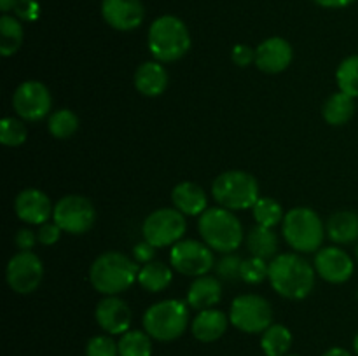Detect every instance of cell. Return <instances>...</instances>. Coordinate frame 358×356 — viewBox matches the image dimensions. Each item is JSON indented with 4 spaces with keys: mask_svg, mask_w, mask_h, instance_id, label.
<instances>
[{
    "mask_svg": "<svg viewBox=\"0 0 358 356\" xmlns=\"http://www.w3.org/2000/svg\"><path fill=\"white\" fill-rule=\"evenodd\" d=\"M315 265L297 253H280L269 262V283L285 299H306L315 286Z\"/></svg>",
    "mask_w": 358,
    "mask_h": 356,
    "instance_id": "6da1fadb",
    "label": "cell"
},
{
    "mask_svg": "<svg viewBox=\"0 0 358 356\" xmlns=\"http://www.w3.org/2000/svg\"><path fill=\"white\" fill-rule=\"evenodd\" d=\"M138 271V264L121 251H105L91 264L90 281L101 295H119L136 281Z\"/></svg>",
    "mask_w": 358,
    "mask_h": 356,
    "instance_id": "7a4b0ae2",
    "label": "cell"
},
{
    "mask_svg": "<svg viewBox=\"0 0 358 356\" xmlns=\"http://www.w3.org/2000/svg\"><path fill=\"white\" fill-rule=\"evenodd\" d=\"M150 54L159 63H173L184 58L191 49V34L180 17L159 16L152 21L147 34Z\"/></svg>",
    "mask_w": 358,
    "mask_h": 356,
    "instance_id": "3957f363",
    "label": "cell"
},
{
    "mask_svg": "<svg viewBox=\"0 0 358 356\" xmlns=\"http://www.w3.org/2000/svg\"><path fill=\"white\" fill-rule=\"evenodd\" d=\"M198 230L203 243L219 253H234L243 243V227L234 212L215 206L199 215Z\"/></svg>",
    "mask_w": 358,
    "mask_h": 356,
    "instance_id": "277c9868",
    "label": "cell"
},
{
    "mask_svg": "<svg viewBox=\"0 0 358 356\" xmlns=\"http://www.w3.org/2000/svg\"><path fill=\"white\" fill-rule=\"evenodd\" d=\"M282 234L294 251L315 253L324 243V223L318 213L308 206H297L285 213L282 222Z\"/></svg>",
    "mask_w": 358,
    "mask_h": 356,
    "instance_id": "5b68a950",
    "label": "cell"
},
{
    "mask_svg": "<svg viewBox=\"0 0 358 356\" xmlns=\"http://www.w3.org/2000/svg\"><path fill=\"white\" fill-rule=\"evenodd\" d=\"M143 330L159 342H170L180 337L189 325L187 302L166 299L150 306L143 314Z\"/></svg>",
    "mask_w": 358,
    "mask_h": 356,
    "instance_id": "8992f818",
    "label": "cell"
},
{
    "mask_svg": "<svg viewBox=\"0 0 358 356\" xmlns=\"http://www.w3.org/2000/svg\"><path fill=\"white\" fill-rule=\"evenodd\" d=\"M212 195L217 205L231 212L252 208L261 198L257 178L241 170L220 173L212 184Z\"/></svg>",
    "mask_w": 358,
    "mask_h": 356,
    "instance_id": "52a82bcc",
    "label": "cell"
},
{
    "mask_svg": "<svg viewBox=\"0 0 358 356\" xmlns=\"http://www.w3.org/2000/svg\"><path fill=\"white\" fill-rule=\"evenodd\" d=\"M229 321L245 334H262L273 325V307L264 297L245 293L231 304Z\"/></svg>",
    "mask_w": 358,
    "mask_h": 356,
    "instance_id": "ba28073f",
    "label": "cell"
},
{
    "mask_svg": "<svg viewBox=\"0 0 358 356\" xmlns=\"http://www.w3.org/2000/svg\"><path fill=\"white\" fill-rule=\"evenodd\" d=\"M187 222L177 208L154 209L142 223L143 239L156 248L173 246L184 237Z\"/></svg>",
    "mask_w": 358,
    "mask_h": 356,
    "instance_id": "9c48e42d",
    "label": "cell"
},
{
    "mask_svg": "<svg viewBox=\"0 0 358 356\" xmlns=\"http://www.w3.org/2000/svg\"><path fill=\"white\" fill-rule=\"evenodd\" d=\"M52 222L66 234L80 236L93 229L96 222V209L93 202L79 194H70L59 199L55 205Z\"/></svg>",
    "mask_w": 358,
    "mask_h": 356,
    "instance_id": "30bf717a",
    "label": "cell"
},
{
    "mask_svg": "<svg viewBox=\"0 0 358 356\" xmlns=\"http://www.w3.org/2000/svg\"><path fill=\"white\" fill-rule=\"evenodd\" d=\"M213 250L196 239H182L171 246L170 264L184 276H205L213 267Z\"/></svg>",
    "mask_w": 358,
    "mask_h": 356,
    "instance_id": "8fae6325",
    "label": "cell"
},
{
    "mask_svg": "<svg viewBox=\"0 0 358 356\" xmlns=\"http://www.w3.org/2000/svg\"><path fill=\"white\" fill-rule=\"evenodd\" d=\"M44 278V265L34 251H17L6 267V279L10 290L20 295L34 293Z\"/></svg>",
    "mask_w": 358,
    "mask_h": 356,
    "instance_id": "7c38bea8",
    "label": "cell"
},
{
    "mask_svg": "<svg viewBox=\"0 0 358 356\" xmlns=\"http://www.w3.org/2000/svg\"><path fill=\"white\" fill-rule=\"evenodd\" d=\"M52 98L48 87L38 80H24L13 94V108L24 122H37L49 114Z\"/></svg>",
    "mask_w": 358,
    "mask_h": 356,
    "instance_id": "4fadbf2b",
    "label": "cell"
},
{
    "mask_svg": "<svg viewBox=\"0 0 358 356\" xmlns=\"http://www.w3.org/2000/svg\"><path fill=\"white\" fill-rule=\"evenodd\" d=\"M313 265L317 274L332 285H341V283L348 281L355 271L352 257L338 246L320 248L315 255Z\"/></svg>",
    "mask_w": 358,
    "mask_h": 356,
    "instance_id": "5bb4252c",
    "label": "cell"
},
{
    "mask_svg": "<svg viewBox=\"0 0 358 356\" xmlns=\"http://www.w3.org/2000/svg\"><path fill=\"white\" fill-rule=\"evenodd\" d=\"M14 212L21 222L30 223V225H42L49 218H52L55 206L49 195L41 188L28 187L17 192L14 199Z\"/></svg>",
    "mask_w": 358,
    "mask_h": 356,
    "instance_id": "9a60e30c",
    "label": "cell"
},
{
    "mask_svg": "<svg viewBox=\"0 0 358 356\" xmlns=\"http://www.w3.org/2000/svg\"><path fill=\"white\" fill-rule=\"evenodd\" d=\"M294 59V49L283 37H269L255 47V66L264 73H282Z\"/></svg>",
    "mask_w": 358,
    "mask_h": 356,
    "instance_id": "2e32d148",
    "label": "cell"
},
{
    "mask_svg": "<svg viewBox=\"0 0 358 356\" xmlns=\"http://www.w3.org/2000/svg\"><path fill=\"white\" fill-rule=\"evenodd\" d=\"M101 16L114 30L131 31L142 24L145 9L142 0H103Z\"/></svg>",
    "mask_w": 358,
    "mask_h": 356,
    "instance_id": "e0dca14e",
    "label": "cell"
},
{
    "mask_svg": "<svg viewBox=\"0 0 358 356\" xmlns=\"http://www.w3.org/2000/svg\"><path fill=\"white\" fill-rule=\"evenodd\" d=\"M94 318H96L98 327L108 335H122L129 330L133 314L124 300L119 299L117 295H112L98 302Z\"/></svg>",
    "mask_w": 358,
    "mask_h": 356,
    "instance_id": "ac0fdd59",
    "label": "cell"
},
{
    "mask_svg": "<svg viewBox=\"0 0 358 356\" xmlns=\"http://www.w3.org/2000/svg\"><path fill=\"white\" fill-rule=\"evenodd\" d=\"M171 202L185 216H198L208 209V195L194 181H180L171 191Z\"/></svg>",
    "mask_w": 358,
    "mask_h": 356,
    "instance_id": "d6986e66",
    "label": "cell"
},
{
    "mask_svg": "<svg viewBox=\"0 0 358 356\" xmlns=\"http://www.w3.org/2000/svg\"><path fill=\"white\" fill-rule=\"evenodd\" d=\"M136 91L147 98H156L166 91L168 87V72L163 63L145 61L136 68L135 77H133Z\"/></svg>",
    "mask_w": 358,
    "mask_h": 356,
    "instance_id": "ffe728a7",
    "label": "cell"
},
{
    "mask_svg": "<svg viewBox=\"0 0 358 356\" xmlns=\"http://www.w3.org/2000/svg\"><path fill=\"white\" fill-rule=\"evenodd\" d=\"M222 299V285L215 276H198L191 283L187 292V304L192 309H212Z\"/></svg>",
    "mask_w": 358,
    "mask_h": 356,
    "instance_id": "44dd1931",
    "label": "cell"
},
{
    "mask_svg": "<svg viewBox=\"0 0 358 356\" xmlns=\"http://www.w3.org/2000/svg\"><path fill=\"white\" fill-rule=\"evenodd\" d=\"M227 325H229V316L224 311L212 307V309L199 311L198 316L192 320L191 330L199 342H215L226 334Z\"/></svg>",
    "mask_w": 358,
    "mask_h": 356,
    "instance_id": "7402d4cb",
    "label": "cell"
},
{
    "mask_svg": "<svg viewBox=\"0 0 358 356\" xmlns=\"http://www.w3.org/2000/svg\"><path fill=\"white\" fill-rule=\"evenodd\" d=\"M171 279H173V271H171L170 265L159 260H152L140 267L136 281L147 292L159 293L170 286Z\"/></svg>",
    "mask_w": 358,
    "mask_h": 356,
    "instance_id": "603a6c76",
    "label": "cell"
},
{
    "mask_svg": "<svg viewBox=\"0 0 358 356\" xmlns=\"http://www.w3.org/2000/svg\"><path fill=\"white\" fill-rule=\"evenodd\" d=\"M353 114H355V98L343 91L331 94L322 108L325 122L331 126H345L346 122L352 121Z\"/></svg>",
    "mask_w": 358,
    "mask_h": 356,
    "instance_id": "cb8c5ba5",
    "label": "cell"
},
{
    "mask_svg": "<svg viewBox=\"0 0 358 356\" xmlns=\"http://www.w3.org/2000/svg\"><path fill=\"white\" fill-rule=\"evenodd\" d=\"M247 246L254 257L273 260L278 251V236L271 227L255 225L247 234Z\"/></svg>",
    "mask_w": 358,
    "mask_h": 356,
    "instance_id": "d4e9b609",
    "label": "cell"
},
{
    "mask_svg": "<svg viewBox=\"0 0 358 356\" xmlns=\"http://www.w3.org/2000/svg\"><path fill=\"white\" fill-rule=\"evenodd\" d=\"M327 234L334 243L348 244L358 239V215L355 212H338L329 218Z\"/></svg>",
    "mask_w": 358,
    "mask_h": 356,
    "instance_id": "484cf974",
    "label": "cell"
},
{
    "mask_svg": "<svg viewBox=\"0 0 358 356\" xmlns=\"http://www.w3.org/2000/svg\"><path fill=\"white\" fill-rule=\"evenodd\" d=\"M23 24L16 16L2 14L0 17V54L3 58L16 54L23 44Z\"/></svg>",
    "mask_w": 358,
    "mask_h": 356,
    "instance_id": "4316f807",
    "label": "cell"
},
{
    "mask_svg": "<svg viewBox=\"0 0 358 356\" xmlns=\"http://www.w3.org/2000/svg\"><path fill=\"white\" fill-rule=\"evenodd\" d=\"M292 346V332L285 325H271L261 334V348L266 356H287Z\"/></svg>",
    "mask_w": 358,
    "mask_h": 356,
    "instance_id": "83f0119b",
    "label": "cell"
},
{
    "mask_svg": "<svg viewBox=\"0 0 358 356\" xmlns=\"http://www.w3.org/2000/svg\"><path fill=\"white\" fill-rule=\"evenodd\" d=\"M119 356H150L152 337L145 330H128L117 342Z\"/></svg>",
    "mask_w": 358,
    "mask_h": 356,
    "instance_id": "f1b7e54d",
    "label": "cell"
},
{
    "mask_svg": "<svg viewBox=\"0 0 358 356\" xmlns=\"http://www.w3.org/2000/svg\"><path fill=\"white\" fill-rule=\"evenodd\" d=\"M48 129L51 133V136H55V138L69 140L79 129V117L70 108H59V110H56L49 117Z\"/></svg>",
    "mask_w": 358,
    "mask_h": 356,
    "instance_id": "f546056e",
    "label": "cell"
},
{
    "mask_svg": "<svg viewBox=\"0 0 358 356\" xmlns=\"http://www.w3.org/2000/svg\"><path fill=\"white\" fill-rule=\"evenodd\" d=\"M252 215H254L257 225L271 227V229L285 218L282 205L273 198H259L257 202L252 206Z\"/></svg>",
    "mask_w": 358,
    "mask_h": 356,
    "instance_id": "4dcf8cb0",
    "label": "cell"
},
{
    "mask_svg": "<svg viewBox=\"0 0 358 356\" xmlns=\"http://www.w3.org/2000/svg\"><path fill=\"white\" fill-rule=\"evenodd\" d=\"M336 80L339 91L350 94L352 98H358V54L348 56L339 63L336 70Z\"/></svg>",
    "mask_w": 358,
    "mask_h": 356,
    "instance_id": "1f68e13d",
    "label": "cell"
},
{
    "mask_svg": "<svg viewBox=\"0 0 358 356\" xmlns=\"http://www.w3.org/2000/svg\"><path fill=\"white\" fill-rule=\"evenodd\" d=\"M28 129L23 119L6 117L0 124V142L6 147H20L27 142Z\"/></svg>",
    "mask_w": 358,
    "mask_h": 356,
    "instance_id": "d6a6232c",
    "label": "cell"
},
{
    "mask_svg": "<svg viewBox=\"0 0 358 356\" xmlns=\"http://www.w3.org/2000/svg\"><path fill=\"white\" fill-rule=\"evenodd\" d=\"M269 274V264L264 258H259L252 255L250 258H245L241 262V271H240V279H243L248 285H259L264 279H268Z\"/></svg>",
    "mask_w": 358,
    "mask_h": 356,
    "instance_id": "836d02e7",
    "label": "cell"
},
{
    "mask_svg": "<svg viewBox=\"0 0 358 356\" xmlns=\"http://www.w3.org/2000/svg\"><path fill=\"white\" fill-rule=\"evenodd\" d=\"M86 356H119L117 342L112 335H94L87 341Z\"/></svg>",
    "mask_w": 358,
    "mask_h": 356,
    "instance_id": "e575fe53",
    "label": "cell"
},
{
    "mask_svg": "<svg viewBox=\"0 0 358 356\" xmlns=\"http://www.w3.org/2000/svg\"><path fill=\"white\" fill-rule=\"evenodd\" d=\"M241 257L234 253H224V257L217 262L215 272L220 279L224 281H234L240 278L241 271Z\"/></svg>",
    "mask_w": 358,
    "mask_h": 356,
    "instance_id": "d590c367",
    "label": "cell"
},
{
    "mask_svg": "<svg viewBox=\"0 0 358 356\" xmlns=\"http://www.w3.org/2000/svg\"><path fill=\"white\" fill-rule=\"evenodd\" d=\"M62 232L63 230L59 229L58 223L56 222H45V223H42L41 229H38L37 239H38V243L44 244V246H52V244H56L59 241Z\"/></svg>",
    "mask_w": 358,
    "mask_h": 356,
    "instance_id": "8d00e7d4",
    "label": "cell"
},
{
    "mask_svg": "<svg viewBox=\"0 0 358 356\" xmlns=\"http://www.w3.org/2000/svg\"><path fill=\"white\" fill-rule=\"evenodd\" d=\"M231 59L236 66H241V68H247L252 63H255V49H252L250 45L247 44H238L233 47V52H231Z\"/></svg>",
    "mask_w": 358,
    "mask_h": 356,
    "instance_id": "74e56055",
    "label": "cell"
},
{
    "mask_svg": "<svg viewBox=\"0 0 358 356\" xmlns=\"http://www.w3.org/2000/svg\"><path fill=\"white\" fill-rule=\"evenodd\" d=\"M14 14H16L17 20L24 21H35L38 17V3L35 0H17V3L14 6Z\"/></svg>",
    "mask_w": 358,
    "mask_h": 356,
    "instance_id": "f35d334b",
    "label": "cell"
},
{
    "mask_svg": "<svg viewBox=\"0 0 358 356\" xmlns=\"http://www.w3.org/2000/svg\"><path fill=\"white\" fill-rule=\"evenodd\" d=\"M154 257H156V246L147 243L145 239L142 243L135 244V248H133V260L136 264H149V262L154 260Z\"/></svg>",
    "mask_w": 358,
    "mask_h": 356,
    "instance_id": "ab89813d",
    "label": "cell"
},
{
    "mask_svg": "<svg viewBox=\"0 0 358 356\" xmlns=\"http://www.w3.org/2000/svg\"><path fill=\"white\" fill-rule=\"evenodd\" d=\"M14 243H16L17 250L20 251H31L35 243H38L37 234L31 232L30 229H20L16 236H14Z\"/></svg>",
    "mask_w": 358,
    "mask_h": 356,
    "instance_id": "60d3db41",
    "label": "cell"
},
{
    "mask_svg": "<svg viewBox=\"0 0 358 356\" xmlns=\"http://www.w3.org/2000/svg\"><path fill=\"white\" fill-rule=\"evenodd\" d=\"M313 2L322 7H327V9H343V7H348L355 0H313Z\"/></svg>",
    "mask_w": 358,
    "mask_h": 356,
    "instance_id": "b9f144b4",
    "label": "cell"
},
{
    "mask_svg": "<svg viewBox=\"0 0 358 356\" xmlns=\"http://www.w3.org/2000/svg\"><path fill=\"white\" fill-rule=\"evenodd\" d=\"M322 356H352V353L345 348H331L327 349Z\"/></svg>",
    "mask_w": 358,
    "mask_h": 356,
    "instance_id": "7bdbcfd3",
    "label": "cell"
},
{
    "mask_svg": "<svg viewBox=\"0 0 358 356\" xmlns=\"http://www.w3.org/2000/svg\"><path fill=\"white\" fill-rule=\"evenodd\" d=\"M17 3V0H0V9H2L3 14H7L9 10L14 9V6Z\"/></svg>",
    "mask_w": 358,
    "mask_h": 356,
    "instance_id": "ee69618b",
    "label": "cell"
},
{
    "mask_svg": "<svg viewBox=\"0 0 358 356\" xmlns=\"http://www.w3.org/2000/svg\"><path fill=\"white\" fill-rule=\"evenodd\" d=\"M353 349H355L357 356H358V334L355 335V341H353Z\"/></svg>",
    "mask_w": 358,
    "mask_h": 356,
    "instance_id": "f6af8a7d",
    "label": "cell"
},
{
    "mask_svg": "<svg viewBox=\"0 0 358 356\" xmlns=\"http://www.w3.org/2000/svg\"><path fill=\"white\" fill-rule=\"evenodd\" d=\"M357 258H358V244H357Z\"/></svg>",
    "mask_w": 358,
    "mask_h": 356,
    "instance_id": "bcb514c9",
    "label": "cell"
},
{
    "mask_svg": "<svg viewBox=\"0 0 358 356\" xmlns=\"http://www.w3.org/2000/svg\"><path fill=\"white\" fill-rule=\"evenodd\" d=\"M287 356H299V355H287Z\"/></svg>",
    "mask_w": 358,
    "mask_h": 356,
    "instance_id": "7dc6e473",
    "label": "cell"
}]
</instances>
